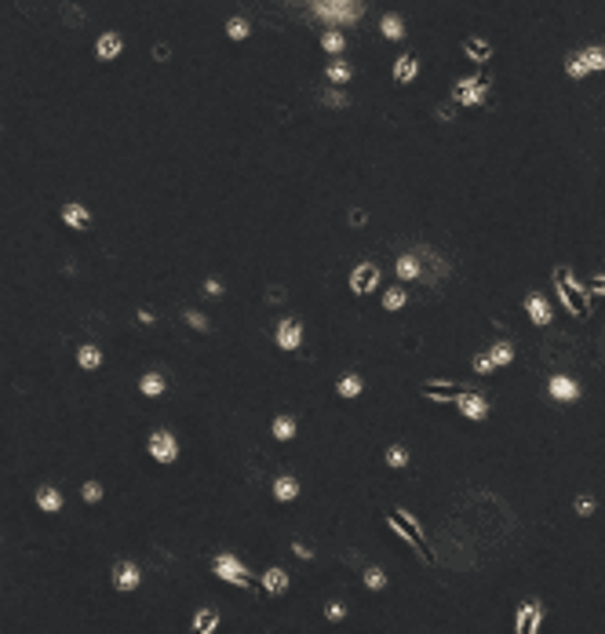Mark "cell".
I'll list each match as a JSON object with an SVG mask.
<instances>
[{
  "mask_svg": "<svg viewBox=\"0 0 605 634\" xmlns=\"http://www.w3.org/2000/svg\"><path fill=\"white\" fill-rule=\"evenodd\" d=\"M555 284H558V295H562V303H565V310H569V314L591 317V295H587L584 284L573 277L569 266H565V270L558 266V270H555Z\"/></svg>",
  "mask_w": 605,
  "mask_h": 634,
  "instance_id": "6da1fadb",
  "label": "cell"
},
{
  "mask_svg": "<svg viewBox=\"0 0 605 634\" xmlns=\"http://www.w3.org/2000/svg\"><path fill=\"white\" fill-rule=\"evenodd\" d=\"M310 8L314 15H321L332 26H357L365 15V4H357V0H314Z\"/></svg>",
  "mask_w": 605,
  "mask_h": 634,
  "instance_id": "7a4b0ae2",
  "label": "cell"
},
{
  "mask_svg": "<svg viewBox=\"0 0 605 634\" xmlns=\"http://www.w3.org/2000/svg\"><path fill=\"white\" fill-rule=\"evenodd\" d=\"M212 573L223 579V584H230V587H252L248 565H244L237 554H230V551H223V554H215V558H212Z\"/></svg>",
  "mask_w": 605,
  "mask_h": 634,
  "instance_id": "3957f363",
  "label": "cell"
},
{
  "mask_svg": "<svg viewBox=\"0 0 605 634\" xmlns=\"http://www.w3.org/2000/svg\"><path fill=\"white\" fill-rule=\"evenodd\" d=\"M146 452H150V459H157L161 467H168V463L179 459V437L172 430H164V426H157V430H150V437H146Z\"/></svg>",
  "mask_w": 605,
  "mask_h": 634,
  "instance_id": "277c9868",
  "label": "cell"
},
{
  "mask_svg": "<svg viewBox=\"0 0 605 634\" xmlns=\"http://www.w3.org/2000/svg\"><path fill=\"white\" fill-rule=\"evenodd\" d=\"M110 579H113V591L132 594V591H139V584H143V568H139L135 562L121 558V562H113V573H110Z\"/></svg>",
  "mask_w": 605,
  "mask_h": 634,
  "instance_id": "5b68a950",
  "label": "cell"
},
{
  "mask_svg": "<svg viewBox=\"0 0 605 634\" xmlns=\"http://www.w3.org/2000/svg\"><path fill=\"white\" fill-rule=\"evenodd\" d=\"M274 343H277L285 354L299 350V346H303V325H299L295 317H281L277 328H274Z\"/></svg>",
  "mask_w": 605,
  "mask_h": 634,
  "instance_id": "8992f818",
  "label": "cell"
},
{
  "mask_svg": "<svg viewBox=\"0 0 605 634\" xmlns=\"http://www.w3.org/2000/svg\"><path fill=\"white\" fill-rule=\"evenodd\" d=\"M539 624H544V605L539 602H525L514 613V634H539Z\"/></svg>",
  "mask_w": 605,
  "mask_h": 634,
  "instance_id": "52a82bcc",
  "label": "cell"
},
{
  "mask_svg": "<svg viewBox=\"0 0 605 634\" xmlns=\"http://www.w3.org/2000/svg\"><path fill=\"white\" fill-rule=\"evenodd\" d=\"M59 219L66 223L70 230H77V234H84V230H92V208L88 204H81V201H66L59 208Z\"/></svg>",
  "mask_w": 605,
  "mask_h": 634,
  "instance_id": "ba28073f",
  "label": "cell"
},
{
  "mask_svg": "<svg viewBox=\"0 0 605 634\" xmlns=\"http://www.w3.org/2000/svg\"><path fill=\"white\" fill-rule=\"evenodd\" d=\"M376 284H379V266H376V263H357V266L350 270V292H354V295L376 292Z\"/></svg>",
  "mask_w": 605,
  "mask_h": 634,
  "instance_id": "9c48e42d",
  "label": "cell"
},
{
  "mask_svg": "<svg viewBox=\"0 0 605 634\" xmlns=\"http://www.w3.org/2000/svg\"><path fill=\"white\" fill-rule=\"evenodd\" d=\"M453 405L459 408V416H467V419H474V423H482V419L488 416V397L470 394V390H459V397L453 401Z\"/></svg>",
  "mask_w": 605,
  "mask_h": 634,
  "instance_id": "30bf717a",
  "label": "cell"
},
{
  "mask_svg": "<svg viewBox=\"0 0 605 634\" xmlns=\"http://www.w3.org/2000/svg\"><path fill=\"white\" fill-rule=\"evenodd\" d=\"M547 394L562 401V405H573V401H580V383L573 376H551L547 379Z\"/></svg>",
  "mask_w": 605,
  "mask_h": 634,
  "instance_id": "8fae6325",
  "label": "cell"
},
{
  "mask_svg": "<svg viewBox=\"0 0 605 634\" xmlns=\"http://www.w3.org/2000/svg\"><path fill=\"white\" fill-rule=\"evenodd\" d=\"M525 314H529V321H533V325H539V328H547L551 321H555V310H551V303L539 292L525 295Z\"/></svg>",
  "mask_w": 605,
  "mask_h": 634,
  "instance_id": "7c38bea8",
  "label": "cell"
},
{
  "mask_svg": "<svg viewBox=\"0 0 605 634\" xmlns=\"http://www.w3.org/2000/svg\"><path fill=\"white\" fill-rule=\"evenodd\" d=\"M121 51H124V37H121L117 30L99 33V41H95V59H99V62H113V59H121Z\"/></svg>",
  "mask_w": 605,
  "mask_h": 634,
  "instance_id": "4fadbf2b",
  "label": "cell"
},
{
  "mask_svg": "<svg viewBox=\"0 0 605 634\" xmlns=\"http://www.w3.org/2000/svg\"><path fill=\"white\" fill-rule=\"evenodd\" d=\"M387 525H390V533H397V536H401V539L408 543V547H416V551L423 554V558L430 562V547H427V539H423L419 533H412V528L401 522V517H397V514H387Z\"/></svg>",
  "mask_w": 605,
  "mask_h": 634,
  "instance_id": "5bb4252c",
  "label": "cell"
},
{
  "mask_svg": "<svg viewBox=\"0 0 605 634\" xmlns=\"http://www.w3.org/2000/svg\"><path fill=\"white\" fill-rule=\"evenodd\" d=\"M288 584H292V579H288V573H285L281 565H270L266 573L259 576V587H263L266 594H274V598H277V594H285Z\"/></svg>",
  "mask_w": 605,
  "mask_h": 634,
  "instance_id": "9a60e30c",
  "label": "cell"
},
{
  "mask_svg": "<svg viewBox=\"0 0 605 634\" xmlns=\"http://www.w3.org/2000/svg\"><path fill=\"white\" fill-rule=\"evenodd\" d=\"M164 390H168L164 372H143V376H139V394H143V397L157 401V397H164Z\"/></svg>",
  "mask_w": 605,
  "mask_h": 634,
  "instance_id": "2e32d148",
  "label": "cell"
},
{
  "mask_svg": "<svg viewBox=\"0 0 605 634\" xmlns=\"http://www.w3.org/2000/svg\"><path fill=\"white\" fill-rule=\"evenodd\" d=\"M394 274H397V281H419V277H423V263H419V255H416V252L397 255Z\"/></svg>",
  "mask_w": 605,
  "mask_h": 634,
  "instance_id": "e0dca14e",
  "label": "cell"
},
{
  "mask_svg": "<svg viewBox=\"0 0 605 634\" xmlns=\"http://www.w3.org/2000/svg\"><path fill=\"white\" fill-rule=\"evenodd\" d=\"M270 493H274V499H277V503H292V499H299L303 488H299V482H295L292 474H277V477H274V488H270Z\"/></svg>",
  "mask_w": 605,
  "mask_h": 634,
  "instance_id": "ac0fdd59",
  "label": "cell"
},
{
  "mask_svg": "<svg viewBox=\"0 0 605 634\" xmlns=\"http://www.w3.org/2000/svg\"><path fill=\"white\" fill-rule=\"evenodd\" d=\"M102 361H106V357H102L99 343H81V346H77V365H81L84 372H99Z\"/></svg>",
  "mask_w": 605,
  "mask_h": 634,
  "instance_id": "d6986e66",
  "label": "cell"
},
{
  "mask_svg": "<svg viewBox=\"0 0 605 634\" xmlns=\"http://www.w3.org/2000/svg\"><path fill=\"white\" fill-rule=\"evenodd\" d=\"M33 503H37V507H41L44 514H59V511H62V493H59L55 485H41V488L33 493Z\"/></svg>",
  "mask_w": 605,
  "mask_h": 634,
  "instance_id": "ffe728a7",
  "label": "cell"
},
{
  "mask_svg": "<svg viewBox=\"0 0 605 634\" xmlns=\"http://www.w3.org/2000/svg\"><path fill=\"white\" fill-rule=\"evenodd\" d=\"M416 73H419V59L412 55V51L397 55V62H394V81L397 84H412V81H416Z\"/></svg>",
  "mask_w": 605,
  "mask_h": 634,
  "instance_id": "44dd1931",
  "label": "cell"
},
{
  "mask_svg": "<svg viewBox=\"0 0 605 634\" xmlns=\"http://www.w3.org/2000/svg\"><path fill=\"white\" fill-rule=\"evenodd\" d=\"M215 627H219V613L212 609V605L197 609L194 620H190V634H215Z\"/></svg>",
  "mask_w": 605,
  "mask_h": 634,
  "instance_id": "7402d4cb",
  "label": "cell"
},
{
  "mask_svg": "<svg viewBox=\"0 0 605 634\" xmlns=\"http://www.w3.org/2000/svg\"><path fill=\"white\" fill-rule=\"evenodd\" d=\"M423 394H427L430 401H456L459 397V386L442 383V379H427V383H423Z\"/></svg>",
  "mask_w": 605,
  "mask_h": 634,
  "instance_id": "603a6c76",
  "label": "cell"
},
{
  "mask_svg": "<svg viewBox=\"0 0 605 634\" xmlns=\"http://www.w3.org/2000/svg\"><path fill=\"white\" fill-rule=\"evenodd\" d=\"M354 77V66L346 59H328V66H325V81L328 84H346Z\"/></svg>",
  "mask_w": 605,
  "mask_h": 634,
  "instance_id": "cb8c5ba5",
  "label": "cell"
},
{
  "mask_svg": "<svg viewBox=\"0 0 605 634\" xmlns=\"http://www.w3.org/2000/svg\"><path fill=\"white\" fill-rule=\"evenodd\" d=\"M463 55L470 62H488L493 59V48H488V41H482V37H467V41H463Z\"/></svg>",
  "mask_w": 605,
  "mask_h": 634,
  "instance_id": "d4e9b609",
  "label": "cell"
},
{
  "mask_svg": "<svg viewBox=\"0 0 605 634\" xmlns=\"http://www.w3.org/2000/svg\"><path fill=\"white\" fill-rule=\"evenodd\" d=\"M379 33L387 37V41H401V37L408 33V30H405V19L394 15V11H387V15L379 19Z\"/></svg>",
  "mask_w": 605,
  "mask_h": 634,
  "instance_id": "484cf974",
  "label": "cell"
},
{
  "mask_svg": "<svg viewBox=\"0 0 605 634\" xmlns=\"http://www.w3.org/2000/svg\"><path fill=\"white\" fill-rule=\"evenodd\" d=\"M361 390H365V379L357 376V372H346V376L336 383V394L346 397V401H350V397H361Z\"/></svg>",
  "mask_w": 605,
  "mask_h": 634,
  "instance_id": "4316f807",
  "label": "cell"
},
{
  "mask_svg": "<svg viewBox=\"0 0 605 634\" xmlns=\"http://www.w3.org/2000/svg\"><path fill=\"white\" fill-rule=\"evenodd\" d=\"M321 48L328 51V59H343V51H346V37H343L339 30H325V33H321Z\"/></svg>",
  "mask_w": 605,
  "mask_h": 634,
  "instance_id": "83f0119b",
  "label": "cell"
},
{
  "mask_svg": "<svg viewBox=\"0 0 605 634\" xmlns=\"http://www.w3.org/2000/svg\"><path fill=\"white\" fill-rule=\"evenodd\" d=\"M295 419L292 416H274V423H270V434H274V442H292L295 437Z\"/></svg>",
  "mask_w": 605,
  "mask_h": 634,
  "instance_id": "f1b7e54d",
  "label": "cell"
},
{
  "mask_svg": "<svg viewBox=\"0 0 605 634\" xmlns=\"http://www.w3.org/2000/svg\"><path fill=\"white\" fill-rule=\"evenodd\" d=\"M459 106H482V102L488 99V81H482L478 88H467V92H453Z\"/></svg>",
  "mask_w": 605,
  "mask_h": 634,
  "instance_id": "f546056e",
  "label": "cell"
},
{
  "mask_svg": "<svg viewBox=\"0 0 605 634\" xmlns=\"http://www.w3.org/2000/svg\"><path fill=\"white\" fill-rule=\"evenodd\" d=\"M488 361H493L496 368H507L514 361V346L510 343H493V346H488Z\"/></svg>",
  "mask_w": 605,
  "mask_h": 634,
  "instance_id": "4dcf8cb0",
  "label": "cell"
},
{
  "mask_svg": "<svg viewBox=\"0 0 605 634\" xmlns=\"http://www.w3.org/2000/svg\"><path fill=\"white\" fill-rule=\"evenodd\" d=\"M405 303H408V292L401 284H390V288L383 292V310H401Z\"/></svg>",
  "mask_w": 605,
  "mask_h": 634,
  "instance_id": "1f68e13d",
  "label": "cell"
},
{
  "mask_svg": "<svg viewBox=\"0 0 605 634\" xmlns=\"http://www.w3.org/2000/svg\"><path fill=\"white\" fill-rule=\"evenodd\" d=\"M361 584H365L368 591H383V587H387V573H383L379 565H368L365 573H361Z\"/></svg>",
  "mask_w": 605,
  "mask_h": 634,
  "instance_id": "d6a6232c",
  "label": "cell"
},
{
  "mask_svg": "<svg viewBox=\"0 0 605 634\" xmlns=\"http://www.w3.org/2000/svg\"><path fill=\"white\" fill-rule=\"evenodd\" d=\"M248 33H252V22L248 19H241V15L226 19V37H230V41H244Z\"/></svg>",
  "mask_w": 605,
  "mask_h": 634,
  "instance_id": "836d02e7",
  "label": "cell"
},
{
  "mask_svg": "<svg viewBox=\"0 0 605 634\" xmlns=\"http://www.w3.org/2000/svg\"><path fill=\"white\" fill-rule=\"evenodd\" d=\"M580 55H584V62H587V70H591V73L605 70V48H584Z\"/></svg>",
  "mask_w": 605,
  "mask_h": 634,
  "instance_id": "e575fe53",
  "label": "cell"
},
{
  "mask_svg": "<svg viewBox=\"0 0 605 634\" xmlns=\"http://www.w3.org/2000/svg\"><path fill=\"white\" fill-rule=\"evenodd\" d=\"M565 70H569V77H573V81H584V77L591 73V70H587V62H584V55H580V51H576V55H569V59H565Z\"/></svg>",
  "mask_w": 605,
  "mask_h": 634,
  "instance_id": "d590c367",
  "label": "cell"
},
{
  "mask_svg": "<svg viewBox=\"0 0 605 634\" xmlns=\"http://www.w3.org/2000/svg\"><path fill=\"white\" fill-rule=\"evenodd\" d=\"M183 321H186V325L194 328V332H212V321L204 317L201 310H183Z\"/></svg>",
  "mask_w": 605,
  "mask_h": 634,
  "instance_id": "8d00e7d4",
  "label": "cell"
},
{
  "mask_svg": "<svg viewBox=\"0 0 605 634\" xmlns=\"http://www.w3.org/2000/svg\"><path fill=\"white\" fill-rule=\"evenodd\" d=\"M102 493H106V488H102V485L95 482V477H88V482L81 485V499H84V503H99V499H102Z\"/></svg>",
  "mask_w": 605,
  "mask_h": 634,
  "instance_id": "74e56055",
  "label": "cell"
},
{
  "mask_svg": "<svg viewBox=\"0 0 605 634\" xmlns=\"http://www.w3.org/2000/svg\"><path fill=\"white\" fill-rule=\"evenodd\" d=\"M387 467H394V470L408 467V452H405L401 445H390V448H387Z\"/></svg>",
  "mask_w": 605,
  "mask_h": 634,
  "instance_id": "f35d334b",
  "label": "cell"
},
{
  "mask_svg": "<svg viewBox=\"0 0 605 634\" xmlns=\"http://www.w3.org/2000/svg\"><path fill=\"white\" fill-rule=\"evenodd\" d=\"M325 620H328V624H339V620H346V605L343 602H328L325 605Z\"/></svg>",
  "mask_w": 605,
  "mask_h": 634,
  "instance_id": "ab89813d",
  "label": "cell"
},
{
  "mask_svg": "<svg viewBox=\"0 0 605 634\" xmlns=\"http://www.w3.org/2000/svg\"><path fill=\"white\" fill-rule=\"evenodd\" d=\"M474 372H478V376H493L496 365L488 361V354H474Z\"/></svg>",
  "mask_w": 605,
  "mask_h": 634,
  "instance_id": "60d3db41",
  "label": "cell"
},
{
  "mask_svg": "<svg viewBox=\"0 0 605 634\" xmlns=\"http://www.w3.org/2000/svg\"><path fill=\"white\" fill-rule=\"evenodd\" d=\"M584 288H587L591 299H595V295H605V274H595V277H591V284H584Z\"/></svg>",
  "mask_w": 605,
  "mask_h": 634,
  "instance_id": "b9f144b4",
  "label": "cell"
},
{
  "mask_svg": "<svg viewBox=\"0 0 605 634\" xmlns=\"http://www.w3.org/2000/svg\"><path fill=\"white\" fill-rule=\"evenodd\" d=\"M321 102H325V106H336V110H343V106H346V95H343V92H332V88H328V92L321 95Z\"/></svg>",
  "mask_w": 605,
  "mask_h": 634,
  "instance_id": "7bdbcfd3",
  "label": "cell"
},
{
  "mask_svg": "<svg viewBox=\"0 0 605 634\" xmlns=\"http://www.w3.org/2000/svg\"><path fill=\"white\" fill-rule=\"evenodd\" d=\"M201 292L212 295V299H219V295H223V281H219V277H208V281L201 284Z\"/></svg>",
  "mask_w": 605,
  "mask_h": 634,
  "instance_id": "ee69618b",
  "label": "cell"
},
{
  "mask_svg": "<svg viewBox=\"0 0 605 634\" xmlns=\"http://www.w3.org/2000/svg\"><path fill=\"white\" fill-rule=\"evenodd\" d=\"M591 511H595V499H591V496H576V514L587 517Z\"/></svg>",
  "mask_w": 605,
  "mask_h": 634,
  "instance_id": "f6af8a7d",
  "label": "cell"
},
{
  "mask_svg": "<svg viewBox=\"0 0 605 634\" xmlns=\"http://www.w3.org/2000/svg\"><path fill=\"white\" fill-rule=\"evenodd\" d=\"M292 554H295L299 562H310V558H314V547H306V543H292Z\"/></svg>",
  "mask_w": 605,
  "mask_h": 634,
  "instance_id": "bcb514c9",
  "label": "cell"
},
{
  "mask_svg": "<svg viewBox=\"0 0 605 634\" xmlns=\"http://www.w3.org/2000/svg\"><path fill=\"white\" fill-rule=\"evenodd\" d=\"M135 317H139V325H153V321H157V314H153L150 306H139V314H135Z\"/></svg>",
  "mask_w": 605,
  "mask_h": 634,
  "instance_id": "7dc6e473",
  "label": "cell"
},
{
  "mask_svg": "<svg viewBox=\"0 0 605 634\" xmlns=\"http://www.w3.org/2000/svg\"><path fill=\"white\" fill-rule=\"evenodd\" d=\"M153 59H157V62H168V59H172V48H168V44H153Z\"/></svg>",
  "mask_w": 605,
  "mask_h": 634,
  "instance_id": "c3c4849f",
  "label": "cell"
},
{
  "mask_svg": "<svg viewBox=\"0 0 605 634\" xmlns=\"http://www.w3.org/2000/svg\"><path fill=\"white\" fill-rule=\"evenodd\" d=\"M365 223H368V215L354 208V212H350V226H365Z\"/></svg>",
  "mask_w": 605,
  "mask_h": 634,
  "instance_id": "681fc988",
  "label": "cell"
}]
</instances>
